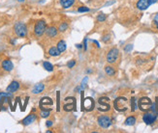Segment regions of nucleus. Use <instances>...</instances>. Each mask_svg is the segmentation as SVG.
Segmentation results:
<instances>
[{
    "label": "nucleus",
    "instance_id": "ddd939ff",
    "mask_svg": "<svg viewBox=\"0 0 158 133\" xmlns=\"http://www.w3.org/2000/svg\"><path fill=\"white\" fill-rule=\"evenodd\" d=\"M19 87H20V84H19V81L14 80V81H12V82L9 84V86L6 88V92L14 94V93H16L17 90H19Z\"/></svg>",
    "mask_w": 158,
    "mask_h": 133
},
{
    "label": "nucleus",
    "instance_id": "f03ea898",
    "mask_svg": "<svg viewBox=\"0 0 158 133\" xmlns=\"http://www.w3.org/2000/svg\"><path fill=\"white\" fill-rule=\"evenodd\" d=\"M14 33L17 38H26L27 26L22 21H17L14 25Z\"/></svg>",
    "mask_w": 158,
    "mask_h": 133
},
{
    "label": "nucleus",
    "instance_id": "c9c22d12",
    "mask_svg": "<svg viewBox=\"0 0 158 133\" xmlns=\"http://www.w3.org/2000/svg\"><path fill=\"white\" fill-rule=\"evenodd\" d=\"M110 40V36H106V37H104L103 38V41H104V42H108V41Z\"/></svg>",
    "mask_w": 158,
    "mask_h": 133
},
{
    "label": "nucleus",
    "instance_id": "c756f323",
    "mask_svg": "<svg viewBox=\"0 0 158 133\" xmlns=\"http://www.w3.org/2000/svg\"><path fill=\"white\" fill-rule=\"evenodd\" d=\"M75 65H76V61H75V60H71L70 62L67 64V66H68L69 68H72Z\"/></svg>",
    "mask_w": 158,
    "mask_h": 133
},
{
    "label": "nucleus",
    "instance_id": "6ab92c4d",
    "mask_svg": "<svg viewBox=\"0 0 158 133\" xmlns=\"http://www.w3.org/2000/svg\"><path fill=\"white\" fill-rule=\"evenodd\" d=\"M74 109L76 110V99L72 102V103H67L64 105V110L67 112L72 111V110H74Z\"/></svg>",
    "mask_w": 158,
    "mask_h": 133
},
{
    "label": "nucleus",
    "instance_id": "f3484780",
    "mask_svg": "<svg viewBox=\"0 0 158 133\" xmlns=\"http://www.w3.org/2000/svg\"><path fill=\"white\" fill-rule=\"evenodd\" d=\"M75 1L76 0H60V4L62 5V7L64 9H68V8H70L72 5L75 3Z\"/></svg>",
    "mask_w": 158,
    "mask_h": 133
},
{
    "label": "nucleus",
    "instance_id": "72a5a7b5",
    "mask_svg": "<svg viewBox=\"0 0 158 133\" xmlns=\"http://www.w3.org/2000/svg\"><path fill=\"white\" fill-rule=\"evenodd\" d=\"M153 20H154V23H155V24H158V13H157L156 15H155Z\"/></svg>",
    "mask_w": 158,
    "mask_h": 133
},
{
    "label": "nucleus",
    "instance_id": "9d476101",
    "mask_svg": "<svg viewBox=\"0 0 158 133\" xmlns=\"http://www.w3.org/2000/svg\"><path fill=\"white\" fill-rule=\"evenodd\" d=\"M157 120V115L156 113H146L143 116V121L147 125L152 124L153 122H155V121Z\"/></svg>",
    "mask_w": 158,
    "mask_h": 133
},
{
    "label": "nucleus",
    "instance_id": "58836bf2",
    "mask_svg": "<svg viewBox=\"0 0 158 133\" xmlns=\"http://www.w3.org/2000/svg\"><path fill=\"white\" fill-rule=\"evenodd\" d=\"M17 2H24V0H17Z\"/></svg>",
    "mask_w": 158,
    "mask_h": 133
},
{
    "label": "nucleus",
    "instance_id": "473e14b6",
    "mask_svg": "<svg viewBox=\"0 0 158 133\" xmlns=\"http://www.w3.org/2000/svg\"><path fill=\"white\" fill-rule=\"evenodd\" d=\"M28 99H29V98L28 96H26V98H25V102H24V108H22V111L24 110V108L26 107V105H27V102H28Z\"/></svg>",
    "mask_w": 158,
    "mask_h": 133
},
{
    "label": "nucleus",
    "instance_id": "1a4fd4ad",
    "mask_svg": "<svg viewBox=\"0 0 158 133\" xmlns=\"http://www.w3.org/2000/svg\"><path fill=\"white\" fill-rule=\"evenodd\" d=\"M97 122L102 128H108L112 124V120L108 116H100L98 118Z\"/></svg>",
    "mask_w": 158,
    "mask_h": 133
},
{
    "label": "nucleus",
    "instance_id": "7ed1b4c3",
    "mask_svg": "<svg viewBox=\"0 0 158 133\" xmlns=\"http://www.w3.org/2000/svg\"><path fill=\"white\" fill-rule=\"evenodd\" d=\"M46 29H47V23L44 19H40L35 23L34 25V35L36 37H41L44 33L46 32Z\"/></svg>",
    "mask_w": 158,
    "mask_h": 133
},
{
    "label": "nucleus",
    "instance_id": "423d86ee",
    "mask_svg": "<svg viewBox=\"0 0 158 133\" xmlns=\"http://www.w3.org/2000/svg\"><path fill=\"white\" fill-rule=\"evenodd\" d=\"M151 99L149 98H142L138 102V107L141 111H147V110L150 109V106H151Z\"/></svg>",
    "mask_w": 158,
    "mask_h": 133
},
{
    "label": "nucleus",
    "instance_id": "2eb2a0df",
    "mask_svg": "<svg viewBox=\"0 0 158 133\" xmlns=\"http://www.w3.org/2000/svg\"><path fill=\"white\" fill-rule=\"evenodd\" d=\"M45 90V85L43 83H37L36 85L33 87L31 93L34 94H41L43 91Z\"/></svg>",
    "mask_w": 158,
    "mask_h": 133
},
{
    "label": "nucleus",
    "instance_id": "ea45409f",
    "mask_svg": "<svg viewBox=\"0 0 158 133\" xmlns=\"http://www.w3.org/2000/svg\"><path fill=\"white\" fill-rule=\"evenodd\" d=\"M156 27H157V29H158V24H157V26H156Z\"/></svg>",
    "mask_w": 158,
    "mask_h": 133
},
{
    "label": "nucleus",
    "instance_id": "a211bd4d",
    "mask_svg": "<svg viewBox=\"0 0 158 133\" xmlns=\"http://www.w3.org/2000/svg\"><path fill=\"white\" fill-rule=\"evenodd\" d=\"M48 53H49V55L52 56V57H56V56H59L60 51L57 49V47H52L49 49V51H48Z\"/></svg>",
    "mask_w": 158,
    "mask_h": 133
},
{
    "label": "nucleus",
    "instance_id": "39448f33",
    "mask_svg": "<svg viewBox=\"0 0 158 133\" xmlns=\"http://www.w3.org/2000/svg\"><path fill=\"white\" fill-rule=\"evenodd\" d=\"M95 106V101L92 98H85V99H83L81 98V110H85V111H92Z\"/></svg>",
    "mask_w": 158,
    "mask_h": 133
},
{
    "label": "nucleus",
    "instance_id": "cd10ccee",
    "mask_svg": "<svg viewBox=\"0 0 158 133\" xmlns=\"http://www.w3.org/2000/svg\"><path fill=\"white\" fill-rule=\"evenodd\" d=\"M97 20L99 22H102V21H104V20H106V15H104V14L99 15L97 17Z\"/></svg>",
    "mask_w": 158,
    "mask_h": 133
},
{
    "label": "nucleus",
    "instance_id": "e433bc0d",
    "mask_svg": "<svg viewBox=\"0 0 158 133\" xmlns=\"http://www.w3.org/2000/svg\"><path fill=\"white\" fill-rule=\"evenodd\" d=\"M155 103H156V114H158V98H156V101H155Z\"/></svg>",
    "mask_w": 158,
    "mask_h": 133
},
{
    "label": "nucleus",
    "instance_id": "6e6552de",
    "mask_svg": "<svg viewBox=\"0 0 158 133\" xmlns=\"http://www.w3.org/2000/svg\"><path fill=\"white\" fill-rule=\"evenodd\" d=\"M158 0H139L136 4V7L141 11H145L149 8V6H151L152 4L156 3Z\"/></svg>",
    "mask_w": 158,
    "mask_h": 133
},
{
    "label": "nucleus",
    "instance_id": "7c9ffc66",
    "mask_svg": "<svg viewBox=\"0 0 158 133\" xmlns=\"http://www.w3.org/2000/svg\"><path fill=\"white\" fill-rule=\"evenodd\" d=\"M87 80H88V77H87V76L83 78V80L81 81V87H85V86H86V82H87Z\"/></svg>",
    "mask_w": 158,
    "mask_h": 133
},
{
    "label": "nucleus",
    "instance_id": "bb28decb",
    "mask_svg": "<svg viewBox=\"0 0 158 133\" xmlns=\"http://www.w3.org/2000/svg\"><path fill=\"white\" fill-rule=\"evenodd\" d=\"M78 12L79 13H85V12H89V8H87V7H80V8L78 9Z\"/></svg>",
    "mask_w": 158,
    "mask_h": 133
},
{
    "label": "nucleus",
    "instance_id": "c85d7f7f",
    "mask_svg": "<svg viewBox=\"0 0 158 133\" xmlns=\"http://www.w3.org/2000/svg\"><path fill=\"white\" fill-rule=\"evenodd\" d=\"M56 98H57V111H59V108H60V94L59 92L56 93Z\"/></svg>",
    "mask_w": 158,
    "mask_h": 133
},
{
    "label": "nucleus",
    "instance_id": "412c9836",
    "mask_svg": "<svg viewBox=\"0 0 158 133\" xmlns=\"http://www.w3.org/2000/svg\"><path fill=\"white\" fill-rule=\"evenodd\" d=\"M105 72L109 76H114V74H116V70H114V68L111 66H105Z\"/></svg>",
    "mask_w": 158,
    "mask_h": 133
},
{
    "label": "nucleus",
    "instance_id": "4be33fe9",
    "mask_svg": "<svg viewBox=\"0 0 158 133\" xmlns=\"http://www.w3.org/2000/svg\"><path fill=\"white\" fill-rule=\"evenodd\" d=\"M57 49L61 52H64V51L66 50V43L64 42V41H59V42L57 43Z\"/></svg>",
    "mask_w": 158,
    "mask_h": 133
},
{
    "label": "nucleus",
    "instance_id": "393cba45",
    "mask_svg": "<svg viewBox=\"0 0 158 133\" xmlns=\"http://www.w3.org/2000/svg\"><path fill=\"white\" fill-rule=\"evenodd\" d=\"M68 27H69V25H68L67 22H61L59 24V27H58V30H59V32H64L68 29Z\"/></svg>",
    "mask_w": 158,
    "mask_h": 133
},
{
    "label": "nucleus",
    "instance_id": "f8f14e48",
    "mask_svg": "<svg viewBox=\"0 0 158 133\" xmlns=\"http://www.w3.org/2000/svg\"><path fill=\"white\" fill-rule=\"evenodd\" d=\"M35 121H37V115L35 113H31V114H29L28 116L25 117L20 122H22L24 125H29V124H33Z\"/></svg>",
    "mask_w": 158,
    "mask_h": 133
},
{
    "label": "nucleus",
    "instance_id": "b1692460",
    "mask_svg": "<svg viewBox=\"0 0 158 133\" xmlns=\"http://www.w3.org/2000/svg\"><path fill=\"white\" fill-rule=\"evenodd\" d=\"M43 68L48 71H52L53 70V65L52 63L48 62V61H44L43 62Z\"/></svg>",
    "mask_w": 158,
    "mask_h": 133
},
{
    "label": "nucleus",
    "instance_id": "4468645a",
    "mask_svg": "<svg viewBox=\"0 0 158 133\" xmlns=\"http://www.w3.org/2000/svg\"><path fill=\"white\" fill-rule=\"evenodd\" d=\"M52 99L48 98V96H46V98H41L40 100V103H39V106L41 109H45L46 106H52Z\"/></svg>",
    "mask_w": 158,
    "mask_h": 133
},
{
    "label": "nucleus",
    "instance_id": "20e7f679",
    "mask_svg": "<svg viewBox=\"0 0 158 133\" xmlns=\"http://www.w3.org/2000/svg\"><path fill=\"white\" fill-rule=\"evenodd\" d=\"M119 56V51L116 47H113L109 50V52L107 53L106 59H107V62L109 64H114L116 62V60L118 59Z\"/></svg>",
    "mask_w": 158,
    "mask_h": 133
},
{
    "label": "nucleus",
    "instance_id": "aec40b11",
    "mask_svg": "<svg viewBox=\"0 0 158 133\" xmlns=\"http://www.w3.org/2000/svg\"><path fill=\"white\" fill-rule=\"evenodd\" d=\"M124 124L126 125H129V126H131V125H134L136 124V118L134 116H130L128 117L127 119L125 120V122H124Z\"/></svg>",
    "mask_w": 158,
    "mask_h": 133
},
{
    "label": "nucleus",
    "instance_id": "2f4dec72",
    "mask_svg": "<svg viewBox=\"0 0 158 133\" xmlns=\"http://www.w3.org/2000/svg\"><path fill=\"white\" fill-rule=\"evenodd\" d=\"M132 48H133V45H127V47L124 48V50H125L126 52H128V51L132 50Z\"/></svg>",
    "mask_w": 158,
    "mask_h": 133
},
{
    "label": "nucleus",
    "instance_id": "0eeeda50",
    "mask_svg": "<svg viewBox=\"0 0 158 133\" xmlns=\"http://www.w3.org/2000/svg\"><path fill=\"white\" fill-rule=\"evenodd\" d=\"M110 102V98H107V96H102L98 99V103L100 107H98V110L99 111H102V112H107L109 111L111 106L109 104Z\"/></svg>",
    "mask_w": 158,
    "mask_h": 133
},
{
    "label": "nucleus",
    "instance_id": "a878e982",
    "mask_svg": "<svg viewBox=\"0 0 158 133\" xmlns=\"http://www.w3.org/2000/svg\"><path fill=\"white\" fill-rule=\"evenodd\" d=\"M136 107H137L136 98H131V110H132V112H134L135 110H136Z\"/></svg>",
    "mask_w": 158,
    "mask_h": 133
},
{
    "label": "nucleus",
    "instance_id": "9b49d317",
    "mask_svg": "<svg viewBox=\"0 0 158 133\" xmlns=\"http://www.w3.org/2000/svg\"><path fill=\"white\" fill-rule=\"evenodd\" d=\"M1 68L3 70L7 71V72H10V71L14 70V64H13V62L10 59H4L1 62Z\"/></svg>",
    "mask_w": 158,
    "mask_h": 133
},
{
    "label": "nucleus",
    "instance_id": "f704fd0d",
    "mask_svg": "<svg viewBox=\"0 0 158 133\" xmlns=\"http://www.w3.org/2000/svg\"><path fill=\"white\" fill-rule=\"evenodd\" d=\"M46 125H47V127H50L52 125V121H47V122H46Z\"/></svg>",
    "mask_w": 158,
    "mask_h": 133
},
{
    "label": "nucleus",
    "instance_id": "5701e85b",
    "mask_svg": "<svg viewBox=\"0 0 158 133\" xmlns=\"http://www.w3.org/2000/svg\"><path fill=\"white\" fill-rule=\"evenodd\" d=\"M50 111H52V109H41L40 111V117L41 118H48L50 115Z\"/></svg>",
    "mask_w": 158,
    "mask_h": 133
},
{
    "label": "nucleus",
    "instance_id": "4c0bfd02",
    "mask_svg": "<svg viewBox=\"0 0 158 133\" xmlns=\"http://www.w3.org/2000/svg\"><path fill=\"white\" fill-rule=\"evenodd\" d=\"M77 47L78 48H81V47H83V45H77Z\"/></svg>",
    "mask_w": 158,
    "mask_h": 133
},
{
    "label": "nucleus",
    "instance_id": "dca6fc26",
    "mask_svg": "<svg viewBox=\"0 0 158 133\" xmlns=\"http://www.w3.org/2000/svg\"><path fill=\"white\" fill-rule=\"evenodd\" d=\"M45 33L47 34V36L49 38H53V37H55L57 34V29H56V27H54V26H50V27L46 29Z\"/></svg>",
    "mask_w": 158,
    "mask_h": 133
},
{
    "label": "nucleus",
    "instance_id": "f257e3e1",
    "mask_svg": "<svg viewBox=\"0 0 158 133\" xmlns=\"http://www.w3.org/2000/svg\"><path fill=\"white\" fill-rule=\"evenodd\" d=\"M114 107L118 112H125L129 107V100L126 98L119 96L114 101Z\"/></svg>",
    "mask_w": 158,
    "mask_h": 133
}]
</instances>
